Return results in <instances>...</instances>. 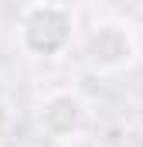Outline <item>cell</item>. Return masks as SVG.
<instances>
[{"instance_id":"cell-2","label":"cell","mask_w":143,"mask_h":147,"mask_svg":"<svg viewBox=\"0 0 143 147\" xmlns=\"http://www.w3.org/2000/svg\"><path fill=\"white\" fill-rule=\"evenodd\" d=\"M136 55H140V38L130 21H119V17L96 21L82 38V62L96 75L123 72L136 62Z\"/></svg>"},{"instance_id":"cell-4","label":"cell","mask_w":143,"mask_h":147,"mask_svg":"<svg viewBox=\"0 0 143 147\" xmlns=\"http://www.w3.org/2000/svg\"><path fill=\"white\" fill-rule=\"evenodd\" d=\"M7 123H10V106H7V103L0 99V134L7 130Z\"/></svg>"},{"instance_id":"cell-3","label":"cell","mask_w":143,"mask_h":147,"mask_svg":"<svg viewBox=\"0 0 143 147\" xmlns=\"http://www.w3.org/2000/svg\"><path fill=\"white\" fill-rule=\"evenodd\" d=\"M85 116H89V106L75 89H51L48 96L37 99V110H34L37 130L48 140H58V144L75 140L82 134Z\"/></svg>"},{"instance_id":"cell-1","label":"cell","mask_w":143,"mask_h":147,"mask_svg":"<svg viewBox=\"0 0 143 147\" xmlns=\"http://www.w3.org/2000/svg\"><path fill=\"white\" fill-rule=\"evenodd\" d=\"M17 45L31 58H61L75 45V14L61 0H34L17 21Z\"/></svg>"}]
</instances>
